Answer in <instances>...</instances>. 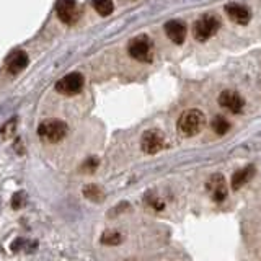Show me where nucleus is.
<instances>
[{"label":"nucleus","mask_w":261,"mask_h":261,"mask_svg":"<svg viewBox=\"0 0 261 261\" xmlns=\"http://www.w3.org/2000/svg\"><path fill=\"white\" fill-rule=\"evenodd\" d=\"M127 53L133 59L139 62H152L153 59V43L147 35H139L133 38L127 44Z\"/></svg>","instance_id":"2"},{"label":"nucleus","mask_w":261,"mask_h":261,"mask_svg":"<svg viewBox=\"0 0 261 261\" xmlns=\"http://www.w3.org/2000/svg\"><path fill=\"white\" fill-rule=\"evenodd\" d=\"M56 13L59 20L65 24H73L80 16V10L75 0H57Z\"/></svg>","instance_id":"7"},{"label":"nucleus","mask_w":261,"mask_h":261,"mask_svg":"<svg viewBox=\"0 0 261 261\" xmlns=\"http://www.w3.org/2000/svg\"><path fill=\"white\" fill-rule=\"evenodd\" d=\"M255 175V167L250 165V167H245L240 168L239 171H235L233 176H232V188L233 190H240L243 185H247L250 179Z\"/></svg>","instance_id":"13"},{"label":"nucleus","mask_w":261,"mask_h":261,"mask_svg":"<svg viewBox=\"0 0 261 261\" xmlns=\"http://www.w3.org/2000/svg\"><path fill=\"white\" fill-rule=\"evenodd\" d=\"M30 59H28V54L24 51H13L10 56L7 57V70L12 73V75H16L20 73L21 70L27 69Z\"/></svg>","instance_id":"11"},{"label":"nucleus","mask_w":261,"mask_h":261,"mask_svg":"<svg viewBox=\"0 0 261 261\" xmlns=\"http://www.w3.org/2000/svg\"><path fill=\"white\" fill-rule=\"evenodd\" d=\"M84 84H85L84 75L79 72H72V73H67L65 77H62L61 80H57L56 90L62 95L72 96V95H77L79 92H82Z\"/></svg>","instance_id":"5"},{"label":"nucleus","mask_w":261,"mask_h":261,"mask_svg":"<svg viewBox=\"0 0 261 261\" xmlns=\"http://www.w3.org/2000/svg\"><path fill=\"white\" fill-rule=\"evenodd\" d=\"M92 7L96 10V13H100L101 16H108L114 10L113 0H92Z\"/></svg>","instance_id":"14"},{"label":"nucleus","mask_w":261,"mask_h":261,"mask_svg":"<svg viewBox=\"0 0 261 261\" xmlns=\"http://www.w3.org/2000/svg\"><path fill=\"white\" fill-rule=\"evenodd\" d=\"M207 190L216 202H222L227 198V183L222 175H212L207 181Z\"/></svg>","instance_id":"9"},{"label":"nucleus","mask_w":261,"mask_h":261,"mask_svg":"<svg viewBox=\"0 0 261 261\" xmlns=\"http://www.w3.org/2000/svg\"><path fill=\"white\" fill-rule=\"evenodd\" d=\"M84 196H85L87 199L93 201V202H100V201L105 199L103 191H101L96 185H87V186L84 188Z\"/></svg>","instance_id":"15"},{"label":"nucleus","mask_w":261,"mask_h":261,"mask_svg":"<svg viewBox=\"0 0 261 261\" xmlns=\"http://www.w3.org/2000/svg\"><path fill=\"white\" fill-rule=\"evenodd\" d=\"M225 13L232 21L239 23V24H247L251 20L250 8L245 7V5H240V4H227Z\"/></svg>","instance_id":"10"},{"label":"nucleus","mask_w":261,"mask_h":261,"mask_svg":"<svg viewBox=\"0 0 261 261\" xmlns=\"http://www.w3.org/2000/svg\"><path fill=\"white\" fill-rule=\"evenodd\" d=\"M204 124H206V116L199 110H188L178 119V130L185 137H193L199 134Z\"/></svg>","instance_id":"1"},{"label":"nucleus","mask_w":261,"mask_h":261,"mask_svg":"<svg viewBox=\"0 0 261 261\" xmlns=\"http://www.w3.org/2000/svg\"><path fill=\"white\" fill-rule=\"evenodd\" d=\"M141 147L145 153H157L165 147V136H163L159 129H149L142 134Z\"/></svg>","instance_id":"6"},{"label":"nucleus","mask_w":261,"mask_h":261,"mask_svg":"<svg viewBox=\"0 0 261 261\" xmlns=\"http://www.w3.org/2000/svg\"><path fill=\"white\" fill-rule=\"evenodd\" d=\"M67 124L61 119H46L38 127V136L46 142H61L67 136Z\"/></svg>","instance_id":"3"},{"label":"nucleus","mask_w":261,"mask_h":261,"mask_svg":"<svg viewBox=\"0 0 261 261\" xmlns=\"http://www.w3.org/2000/svg\"><path fill=\"white\" fill-rule=\"evenodd\" d=\"M219 28H220V21H219L217 16L204 15L194 23V27H193L194 39H198V41H201V43H204V41H207L209 38L214 36L216 33L219 31Z\"/></svg>","instance_id":"4"},{"label":"nucleus","mask_w":261,"mask_h":261,"mask_svg":"<svg viewBox=\"0 0 261 261\" xmlns=\"http://www.w3.org/2000/svg\"><path fill=\"white\" fill-rule=\"evenodd\" d=\"M211 127H212V130H214L217 136H224L227 130L230 129V122H228L222 116H216L214 119H212V122H211Z\"/></svg>","instance_id":"16"},{"label":"nucleus","mask_w":261,"mask_h":261,"mask_svg":"<svg viewBox=\"0 0 261 261\" xmlns=\"http://www.w3.org/2000/svg\"><path fill=\"white\" fill-rule=\"evenodd\" d=\"M121 235L118 232H106L103 237H101V242L105 245H119L121 243Z\"/></svg>","instance_id":"17"},{"label":"nucleus","mask_w":261,"mask_h":261,"mask_svg":"<svg viewBox=\"0 0 261 261\" xmlns=\"http://www.w3.org/2000/svg\"><path fill=\"white\" fill-rule=\"evenodd\" d=\"M15 122H16V119H12L10 122H7V124L4 126V129H2L4 137H10V136L13 134V130H15Z\"/></svg>","instance_id":"18"},{"label":"nucleus","mask_w":261,"mask_h":261,"mask_svg":"<svg viewBox=\"0 0 261 261\" xmlns=\"http://www.w3.org/2000/svg\"><path fill=\"white\" fill-rule=\"evenodd\" d=\"M219 105L222 106V108L228 110L230 113H242L243 106H245V101L243 98L237 93V92H232V90H225L219 95Z\"/></svg>","instance_id":"8"},{"label":"nucleus","mask_w":261,"mask_h":261,"mask_svg":"<svg viewBox=\"0 0 261 261\" xmlns=\"http://www.w3.org/2000/svg\"><path fill=\"white\" fill-rule=\"evenodd\" d=\"M165 33L175 44H181L186 38V24L179 20H171L165 24Z\"/></svg>","instance_id":"12"}]
</instances>
